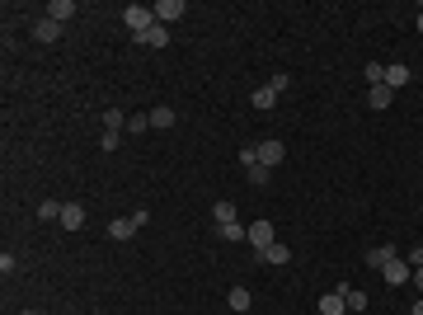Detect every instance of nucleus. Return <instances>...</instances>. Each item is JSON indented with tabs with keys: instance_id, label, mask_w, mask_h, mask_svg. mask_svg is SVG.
Here are the masks:
<instances>
[{
	"instance_id": "1",
	"label": "nucleus",
	"mask_w": 423,
	"mask_h": 315,
	"mask_svg": "<svg viewBox=\"0 0 423 315\" xmlns=\"http://www.w3.org/2000/svg\"><path fill=\"white\" fill-rule=\"evenodd\" d=\"M146 221H151V212H146V207H136L132 216H118V221H108V240H132Z\"/></svg>"
},
{
	"instance_id": "2",
	"label": "nucleus",
	"mask_w": 423,
	"mask_h": 315,
	"mask_svg": "<svg viewBox=\"0 0 423 315\" xmlns=\"http://www.w3.org/2000/svg\"><path fill=\"white\" fill-rule=\"evenodd\" d=\"M123 24L132 28V38H141V33L156 28V10H151V5H127V10H123Z\"/></svg>"
},
{
	"instance_id": "3",
	"label": "nucleus",
	"mask_w": 423,
	"mask_h": 315,
	"mask_svg": "<svg viewBox=\"0 0 423 315\" xmlns=\"http://www.w3.org/2000/svg\"><path fill=\"white\" fill-rule=\"evenodd\" d=\"M287 85H291V76H287V71H278V76L268 80L264 90H254L249 99H254V108H273L278 99H282V90H287Z\"/></svg>"
},
{
	"instance_id": "4",
	"label": "nucleus",
	"mask_w": 423,
	"mask_h": 315,
	"mask_svg": "<svg viewBox=\"0 0 423 315\" xmlns=\"http://www.w3.org/2000/svg\"><path fill=\"white\" fill-rule=\"evenodd\" d=\"M151 10H156V24H165V28H169L174 19H184V10H188V5H184V0H156Z\"/></svg>"
},
{
	"instance_id": "5",
	"label": "nucleus",
	"mask_w": 423,
	"mask_h": 315,
	"mask_svg": "<svg viewBox=\"0 0 423 315\" xmlns=\"http://www.w3.org/2000/svg\"><path fill=\"white\" fill-rule=\"evenodd\" d=\"M273 240H278V236H273V221H268V216L249 226V245H254V254H264V250L273 245Z\"/></svg>"
},
{
	"instance_id": "6",
	"label": "nucleus",
	"mask_w": 423,
	"mask_h": 315,
	"mask_svg": "<svg viewBox=\"0 0 423 315\" xmlns=\"http://www.w3.org/2000/svg\"><path fill=\"white\" fill-rule=\"evenodd\" d=\"M259 146V165H282V156H287V146L278 141V136H268V141H254Z\"/></svg>"
},
{
	"instance_id": "7",
	"label": "nucleus",
	"mask_w": 423,
	"mask_h": 315,
	"mask_svg": "<svg viewBox=\"0 0 423 315\" xmlns=\"http://www.w3.org/2000/svg\"><path fill=\"white\" fill-rule=\"evenodd\" d=\"M254 259H259V263H268V268H282V263H291V250L282 245V240H273V245H268L264 254H254Z\"/></svg>"
},
{
	"instance_id": "8",
	"label": "nucleus",
	"mask_w": 423,
	"mask_h": 315,
	"mask_svg": "<svg viewBox=\"0 0 423 315\" xmlns=\"http://www.w3.org/2000/svg\"><path fill=\"white\" fill-rule=\"evenodd\" d=\"M381 273H386V287H400V283H409V278H414V268H409L404 259H391Z\"/></svg>"
},
{
	"instance_id": "9",
	"label": "nucleus",
	"mask_w": 423,
	"mask_h": 315,
	"mask_svg": "<svg viewBox=\"0 0 423 315\" xmlns=\"http://www.w3.org/2000/svg\"><path fill=\"white\" fill-rule=\"evenodd\" d=\"M316 311L320 315H348V301L339 296V292H324V296L316 301Z\"/></svg>"
},
{
	"instance_id": "10",
	"label": "nucleus",
	"mask_w": 423,
	"mask_h": 315,
	"mask_svg": "<svg viewBox=\"0 0 423 315\" xmlns=\"http://www.w3.org/2000/svg\"><path fill=\"white\" fill-rule=\"evenodd\" d=\"M136 43H141V48H156V52H165V48H169V28H165V24H156L151 33H141Z\"/></svg>"
},
{
	"instance_id": "11",
	"label": "nucleus",
	"mask_w": 423,
	"mask_h": 315,
	"mask_svg": "<svg viewBox=\"0 0 423 315\" xmlns=\"http://www.w3.org/2000/svg\"><path fill=\"white\" fill-rule=\"evenodd\" d=\"M404 85H409V66H404V61H391V66H386V90H404Z\"/></svg>"
},
{
	"instance_id": "12",
	"label": "nucleus",
	"mask_w": 423,
	"mask_h": 315,
	"mask_svg": "<svg viewBox=\"0 0 423 315\" xmlns=\"http://www.w3.org/2000/svg\"><path fill=\"white\" fill-rule=\"evenodd\" d=\"M56 226H66V231H80V226H85V207H80V203H66Z\"/></svg>"
},
{
	"instance_id": "13",
	"label": "nucleus",
	"mask_w": 423,
	"mask_h": 315,
	"mask_svg": "<svg viewBox=\"0 0 423 315\" xmlns=\"http://www.w3.org/2000/svg\"><path fill=\"white\" fill-rule=\"evenodd\" d=\"M391 259H400L395 245H376V250H367V263H371V268H386Z\"/></svg>"
},
{
	"instance_id": "14",
	"label": "nucleus",
	"mask_w": 423,
	"mask_h": 315,
	"mask_svg": "<svg viewBox=\"0 0 423 315\" xmlns=\"http://www.w3.org/2000/svg\"><path fill=\"white\" fill-rule=\"evenodd\" d=\"M33 38H38V43H56V38H61V24H56V19H38V24H33Z\"/></svg>"
},
{
	"instance_id": "15",
	"label": "nucleus",
	"mask_w": 423,
	"mask_h": 315,
	"mask_svg": "<svg viewBox=\"0 0 423 315\" xmlns=\"http://www.w3.org/2000/svg\"><path fill=\"white\" fill-rule=\"evenodd\" d=\"M48 19H56V24L76 19V0H52V5H48Z\"/></svg>"
},
{
	"instance_id": "16",
	"label": "nucleus",
	"mask_w": 423,
	"mask_h": 315,
	"mask_svg": "<svg viewBox=\"0 0 423 315\" xmlns=\"http://www.w3.org/2000/svg\"><path fill=\"white\" fill-rule=\"evenodd\" d=\"M249 301H254V296H249V287H231V296H226L231 315H245V311H249Z\"/></svg>"
},
{
	"instance_id": "17",
	"label": "nucleus",
	"mask_w": 423,
	"mask_h": 315,
	"mask_svg": "<svg viewBox=\"0 0 423 315\" xmlns=\"http://www.w3.org/2000/svg\"><path fill=\"white\" fill-rule=\"evenodd\" d=\"M339 296L348 301V311H367V292H362V287H348V283H344V287H339Z\"/></svg>"
},
{
	"instance_id": "18",
	"label": "nucleus",
	"mask_w": 423,
	"mask_h": 315,
	"mask_svg": "<svg viewBox=\"0 0 423 315\" xmlns=\"http://www.w3.org/2000/svg\"><path fill=\"white\" fill-rule=\"evenodd\" d=\"M165 132V128H174V108H169V104H156V108H151V132Z\"/></svg>"
},
{
	"instance_id": "19",
	"label": "nucleus",
	"mask_w": 423,
	"mask_h": 315,
	"mask_svg": "<svg viewBox=\"0 0 423 315\" xmlns=\"http://www.w3.org/2000/svg\"><path fill=\"white\" fill-rule=\"evenodd\" d=\"M391 99H395V90H386V85H371V90H367V104L371 108H391Z\"/></svg>"
},
{
	"instance_id": "20",
	"label": "nucleus",
	"mask_w": 423,
	"mask_h": 315,
	"mask_svg": "<svg viewBox=\"0 0 423 315\" xmlns=\"http://www.w3.org/2000/svg\"><path fill=\"white\" fill-rule=\"evenodd\" d=\"M216 236H221V240H249V226H240V221H226V226H216Z\"/></svg>"
},
{
	"instance_id": "21",
	"label": "nucleus",
	"mask_w": 423,
	"mask_h": 315,
	"mask_svg": "<svg viewBox=\"0 0 423 315\" xmlns=\"http://www.w3.org/2000/svg\"><path fill=\"white\" fill-rule=\"evenodd\" d=\"M212 221H216V226H226V221H240V216H236V203H216V207H212Z\"/></svg>"
},
{
	"instance_id": "22",
	"label": "nucleus",
	"mask_w": 423,
	"mask_h": 315,
	"mask_svg": "<svg viewBox=\"0 0 423 315\" xmlns=\"http://www.w3.org/2000/svg\"><path fill=\"white\" fill-rule=\"evenodd\" d=\"M123 128H127L123 108H104V132H123Z\"/></svg>"
},
{
	"instance_id": "23",
	"label": "nucleus",
	"mask_w": 423,
	"mask_h": 315,
	"mask_svg": "<svg viewBox=\"0 0 423 315\" xmlns=\"http://www.w3.org/2000/svg\"><path fill=\"white\" fill-rule=\"evenodd\" d=\"M245 174H249V184H254V188L268 184V165H245Z\"/></svg>"
},
{
	"instance_id": "24",
	"label": "nucleus",
	"mask_w": 423,
	"mask_h": 315,
	"mask_svg": "<svg viewBox=\"0 0 423 315\" xmlns=\"http://www.w3.org/2000/svg\"><path fill=\"white\" fill-rule=\"evenodd\" d=\"M362 76H367V85H386V66H381V61H367Z\"/></svg>"
},
{
	"instance_id": "25",
	"label": "nucleus",
	"mask_w": 423,
	"mask_h": 315,
	"mask_svg": "<svg viewBox=\"0 0 423 315\" xmlns=\"http://www.w3.org/2000/svg\"><path fill=\"white\" fill-rule=\"evenodd\" d=\"M127 132H151V113H132V118H127Z\"/></svg>"
},
{
	"instance_id": "26",
	"label": "nucleus",
	"mask_w": 423,
	"mask_h": 315,
	"mask_svg": "<svg viewBox=\"0 0 423 315\" xmlns=\"http://www.w3.org/2000/svg\"><path fill=\"white\" fill-rule=\"evenodd\" d=\"M61 207H66V203H43L38 216H43V221H61Z\"/></svg>"
},
{
	"instance_id": "27",
	"label": "nucleus",
	"mask_w": 423,
	"mask_h": 315,
	"mask_svg": "<svg viewBox=\"0 0 423 315\" xmlns=\"http://www.w3.org/2000/svg\"><path fill=\"white\" fill-rule=\"evenodd\" d=\"M400 259L409 263V268H423V245H414V250H409V254H400Z\"/></svg>"
},
{
	"instance_id": "28",
	"label": "nucleus",
	"mask_w": 423,
	"mask_h": 315,
	"mask_svg": "<svg viewBox=\"0 0 423 315\" xmlns=\"http://www.w3.org/2000/svg\"><path fill=\"white\" fill-rule=\"evenodd\" d=\"M99 151H118V132H104V136H99Z\"/></svg>"
},
{
	"instance_id": "29",
	"label": "nucleus",
	"mask_w": 423,
	"mask_h": 315,
	"mask_svg": "<svg viewBox=\"0 0 423 315\" xmlns=\"http://www.w3.org/2000/svg\"><path fill=\"white\" fill-rule=\"evenodd\" d=\"M414 287H419V296H423V268H414V278H409Z\"/></svg>"
},
{
	"instance_id": "30",
	"label": "nucleus",
	"mask_w": 423,
	"mask_h": 315,
	"mask_svg": "<svg viewBox=\"0 0 423 315\" xmlns=\"http://www.w3.org/2000/svg\"><path fill=\"white\" fill-rule=\"evenodd\" d=\"M409 315H423V296H419V301H414V306H409Z\"/></svg>"
},
{
	"instance_id": "31",
	"label": "nucleus",
	"mask_w": 423,
	"mask_h": 315,
	"mask_svg": "<svg viewBox=\"0 0 423 315\" xmlns=\"http://www.w3.org/2000/svg\"><path fill=\"white\" fill-rule=\"evenodd\" d=\"M414 24H419V33H423V5H419V19H414Z\"/></svg>"
},
{
	"instance_id": "32",
	"label": "nucleus",
	"mask_w": 423,
	"mask_h": 315,
	"mask_svg": "<svg viewBox=\"0 0 423 315\" xmlns=\"http://www.w3.org/2000/svg\"><path fill=\"white\" fill-rule=\"evenodd\" d=\"M19 315H38V311H19Z\"/></svg>"
}]
</instances>
